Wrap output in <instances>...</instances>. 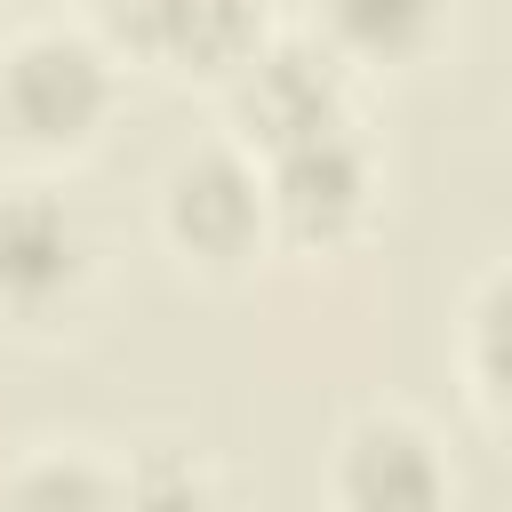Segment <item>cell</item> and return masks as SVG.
Returning a JSON list of instances; mask_svg holds the SVG:
<instances>
[{
	"instance_id": "obj_1",
	"label": "cell",
	"mask_w": 512,
	"mask_h": 512,
	"mask_svg": "<svg viewBox=\"0 0 512 512\" xmlns=\"http://www.w3.org/2000/svg\"><path fill=\"white\" fill-rule=\"evenodd\" d=\"M112 112V56L80 32H32L0 56V128L24 152H72Z\"/></svg>"
},
{
	"instance_id": "obj_2",
	"label": "cell",
	"mask_w": 512,
	"mask_h": 512,
	"mask_svg": "<svg viewBox=\"0 0 512 512\" xmlns=\"http://www.w3.org/2000/svg\"><path fill=\"white\" fill-rule=\"evenodd\" d=\"M160 224L168 240L184 248V264H208V272H232L264 248L272 232V200H264V168L232 144H208L192 160L168 168V192H160Z\"/></svg>"
},
{
	"instance_id": "obj_3",
	"label": "cell",
	"mask_w": 512,
	"mask_h": 512,
	"mask_svg": "<svg viewBox=\"0 0 512 512\" xmlns=\"http://www.w3.org/2000/svg\"><path fill=\"white\" fill-rule=\"evenodd\" d=\"M88 288V232L48 184H0V320H56Z\"/></svg>"
},
{
	"instance_id": "obj_4",
	"label": "cell",
	"mask_w": 512,
	"mask_h": 512,
	"mask_svg": "<svg viewBox=\"0 0 512 512\" xmlns=\"http://www.w3.org/2000/svg\"><path fill=\"white\" fill-rule=\"evenodd\" d=\"M344 72L352 64H336L320 40H272V48H256L232 80V104H240V136L248 144H264V160L272 152H288V144H312V136H328V128H352V104H344Z\"/></svg>"
},
{
	"instance_id": "obj_5",
	"label": "cell",
	"mask_w": 512,
	"mask_h": 512,
	"mask_svg": "<svg viewBox=\"0 0 512 512\" xmlns=\"http://www.w3.org/2000/svg\"><path fill=\"white\" fill-rule=\"evenodd\" d=\"M368 192H376V168H368V152H360L352 128H328L312 144H288L264 168L272 232L280 240H304V248H336L344 232H360Z\"/></svg>"
},
{
	"instance_id": "obj_6",
	"label": "cell",
	"mask_w": 512,
	"mask_h": 512,
	"mask_svg": "<svg viewBox=\"0 0 512 512\" xmlns=\"http://www.w3.org/2000/svg\"><path fill=\"white\" fill-rule=\"evenodd\" d=\"M336 504L344 512H448L456 472L416 416H360L336 448Z\"/></svg>"
},
{
	"instance_id": "obj_7",
	"label": "cell",
	"mask_w": 512,
	"mask_h": 512,
	"mask_svg": "<svg viewBox=\"0 0 512 512\" xmlns=\"http://www.w3.org/2000/svg\"><path fill=\"white\" fill-rule=\"evenodd\" d=\"M448 24V0H312V40L336 64H416Z\"/></svg>"
},
{
	"instance_id": "obj_8",
	"label": "cell",
	"mask_w": 512,
	"mask_h": 512,
	"mask_svg": "<svg viewBox=\"0 0 512 512\" xmlns=\"http://www.w3.org/2000/svg\"><path fill=\"white\" fill-rule=\"evenodd\" d=\"M464 368L488 416L512 424V264L472 296V328H464Z\"/></svg>"
},
{
	"instance_id": "obj_9",
	"label": "cell",
	"mask_w": 512,
	"mask_h": 512,
	"mask_svg": "<svg viewBox=\"0 0 512 512\" xmlns=\"http://www.w3.org/2000/svg\"><path fill=\"white\" fill-rule=\"evenodd\" d=\"M0 512H120V480L88 456H40L0 488Z\"/></svg>"
},
{
	"instance_id": "obj_10",
	"label": "cell",
	"mask_w": 512,
	"mask_h": 512,
	"mask_svg": "<svg viewBox=\"0 0 512 512\" xmlns=\"http://www.w3.org/2000/svg\"><path fill=\"white\" fill-rule=\"evenodd\" d=\"M120 512H224L208 464L192 456H144L128 480H120Z\"/></svg>"
}]
</instances>
